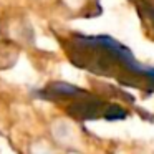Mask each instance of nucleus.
Segmentation results:
<instances>
[{"label": "nucleus", "instance_id": "obj_1", "mask_svg": "<svg viewBox=\"0 0 154 154\" xmlns=\"http://www.w3.org/2000/svg\"><path fill=\"white\" fill-rule=\"evenodd\" d=\"M63 47L75 66L111 76L128 86L154 91V68L141 65L134 55L114 38L106 35L88 37L73 33Z\"/></svg>", "mask_w": 154, "mask_h": 154}, {"label": "nucleus", "instance_id": "obj_2", "mask_svg": "<svg viewBox=\"0 0 154 154\" xmlns=\"http://www.w3.org/2000/svg\"><path fill=\"white\" fill-rule=\"evenodd\" d=\"M38 96L43 100H50L53 103L63 104L66 113L76 119H98L104 118L109 121L123 119L126 111L116 104L106 103L100 98L90 94L88 91L76 88L70 83H50L38 91Z\"/></svg>", "mask_w": 154, "mask_h": 154}, {"label": "nucleus", "instance_id": "obj_3", "mask_svg": "<svg viewBox=\"0 0 154 154\" xmlns=\"http://www.w3.org/2000/svg\"><path fill=\"white\" fill-rule=\"evenodd\" d=\"M18 58V47L12 42H2L0 43V70L10 68L15 65Z\"/></svg>", "mask_w": 154, "mask_h": 154}, {"label": "nucleus", "instance_id": "obj_4", "mask_svg": "<svg viewBox=\"0 0 154 154\" xmlns=\"http://www.w3.org/2000/svg\"><path fill=\"white\" fill-rule=\"evenodd\" d=\"M27 154H55V152L48 143H45V141H35L33 144L28 146Z\"/></svg>", "mask_w": 154, "mask_h": 154}, {"label": "nucleus", "instance_id": "obj_5", "mask_svg": "<svg viewBox=\"0 0 154 154\" xmlns=\"http://www.w3.org/2000/svg\"><path fill=\"white\" fill-rule=\"evenodd\" d=\"M136 7H137V10H141V15H144V17L149 18V22L154 27V7H151L149 4H144V2H141V0L136 4Z\"/></svg>", "mask_w": 154, "mask_h": 154}]
</instances>
